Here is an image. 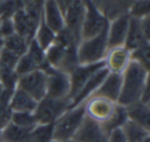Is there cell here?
Listing matches in <instances>:
<instances>
[{
	"mask_svg": "<svg viewBox=\"0 0 150 142\" xmlns=\"http://www.w3.org/2000/svg\"><path fill=\"white\" fill-rule=\"evenodd\" d=\"M148 71L139 63L131 60L122 73V84L117 104L123 107L139 102L148 87Z\"/></svg>",
	"mask_w": 150,
	"mask_h": 142,
	"instance_id": "obj_1",
	"label": "cell"
},
{
	"mask_svg": "<svg viewBox=\"0 0 150 142\" xmlns=\"http://www.w3.org/2000/svg\"><path fill=\"white\" fill-rule=\"evenodd\" d=\"M107 31H108V26L95 37L80 41L77 46L78 64H94L104 61L108 52Z\"/></svg>",
	"mask_w": 150,
	"mask_h": 142,
	"instance_id": "obj_2",
	"label": "cell"
},
{
	"mask_svg": "<svg viewBox=\"0 0 150 142\" xmlns=\"http://www.w3.org/2000/svg\"><path fill=\"white\" fill-rule=\"evenodd\" d=\"M86 116V102L69 108L54 123V140L72 139Z\"/></svg>",
	"mask_w": 150,
	"mask_h": 142,
	"instance_id": "obj_3",
	"label": "cell"
},
{
	"mask_svg": "<svg viewBox=\"0 0 150 142\" xmlns=\"http://www.w3.org/2000/svg\"><path fill=\"white\" fill-rule=\"evenodd\" d=\"M70 107V101L68 99H52L44 97L38 101L37 106L34 111L38 124H54L65 111Z\"/></svg>",
	"mask_w": 150,
	"mask_h": 142,
	"instance_id": "obj_4",
	"label": "cell"
},
{
	"mask_svg": "<svg viewBox=\"0 0 150 142\" xmlns=\"http://www.w3.org/2000/svg\"><path fill=\"white\" fill-rule=\"evenodd\" d=\"M47 76L46 82V97L52 99H68L70 93V80L69 74L63 71L47 67L43 70Z\"/></svg>",
	"mask_w": 150,
	"mask_h": 142,
	"instance_id": "obj_5",
	"label": "cell"
},
{
	"mask_svg": "<svg viewBox=\"0 0 150 142\" xmlns=\"http://www.w3.org/2000/svg\"><path fill=\"white\" fill-rule=\"evenodd\" d=\"M47 76L43 70H34L30 73L19 77L17 88L29 94L36 101H40L46 96Z\"/></svg>",
	"mask_w": 150,
	"mask_h": 142,
	"instance_id": "obj_6",
	"label": "cell"
},
{
	"mask_svg": "<svg viewBox=\"0 0 150 142\" xmlns=\"http://www.w3.org/2000/svg\"><path fill=\"white\" fill-rule=\"evenodd\" d=\"M108 24L109 23L104 16L101 15L98 9L90 1H88L86 5V11H84L81 31H80L81 41L90 39L100 34L108 26Z\"/></svg>",
	"mask_w": 150,
	"mask_h": 142,
	"instance_id": "obj_7",
	"label": "cell"
},
{
	"mask_svg": "<svg viewBox=\"0 0 150 142\" xmlns=\"http://www.w3.org/2000/svg\"><path fill=\"white\" fill-rule=\"evenodd\" d=\"M105 67V61H101L94 64L86 65H77L70 73H69V80H70V93H69V101H72L76 95L78 94L82 87L84 86L88 78L96 72L97 70Z\"/></svg>",
	"mask_w": 150,
	"mask_h": 142,
	"instance_id": "obj_8",
	"label": "cell"
},
{
	"mask_svg": "<svg viewBox=\"0 0 150 142\" xmlns=\"http://www.w3.org/2000/svg\"><path fill=\"white\" fill-rule=\"evenodd\" d=\"M72 139L77 142H107L108 134L104 130L102 124L94 121L86 114Z\"/></svg>",
	"mask_w": 150,
	"mask_h": 142,
	"instance_id": "obj_9",
	"label": "cell"
},
{
	"mask_svg": "<svg viewBox=\"0 0 150 142\" xmlns=\"http://www.w3.org/2000/svg\"><path fill=\"white\" fill-rule=\"evenodd\" d=\"M117 103L102 97L92 96L86 101V114L98 123H105L114 113Z\"/></svg>",
	"mask_w": 150,
	"mask_h": 142,
	"instance_id": "obj_10",
	"label": "cell"
},
{
	"mask_svg": "<svg viewBox=\"0 0 150 142\" xmlns=\"http://www.w3.org/2000/svg\"><path fill=\"white\" fill-rule=\"evenodd\" d=\"M84 11H86V7L80 0H71L69 1V3H67L66 11L64 13L65 27L70 30L78 44L81 41L80 31H81Z\"/></svg>",
	"mask_w": 150,
	"mask_h": 142,
	"instance_id": "obj_11",
	"label": "cell"
},
{
	"mask_svg": "<svg viewBox=\"0 0 150 142\" xmlns=\"http://www.w3.org/2000/svg\"><path fill=\"white\" fill-rule=\"evenodd\" d=\"M11 20H13L16 34L24 37L29 42L34 39L36 29L41 19H36L32 17L25 11V9H22L13 13Z\"/></svg>",
	"mask_w": 150,
	"mask_h": 142,
	"instance_id": "obj_12",
	"label": "cell"
},
{
	"mask_svg": "<svg viewBox=\"0 0 150 142\" xmlns=\"http://www.w3.org/2000/svg\"><path fill=\"white\" fill-rule=\"evenodd\" d=\"M110 71L106 68V66L103 67V68L99 69L88 78V82L84 84V86L82 87L81 90L78 92V94L73 98V100L70 102V107L69 108H72V107L77 106V105L84 103L88 100L90 97L93 96L95 92L99 89V87L101 86L104 80L106 78V76L109 74Z\"/></svg>",
	"mask_w": 150,
	"mask_h": 142,
	"instance_id": "obj_13",
	"label": "cell"
},
{
	"mask_svg": "<svg viewBox=\"0 0 150 142\" xmlns=\"http://www.w3.org/2000/svg\"><path fill=\"white\" fill-rule=\"evenodd\" d=\"M129 16L123 15L108 24V31H107L108 50L118 46H125L127 29H129Z\"/></svg>",
	"mask_w": 150,
	"mask_h": 142,
	"instance_id": "obj_14",
	"label": "cell"
},
{
	"mask_svg": "<svg viewBox=\"0 0 150 142\" xmlns=\"http://www.w3.org/2000/svg\"><path fill=\"white\" fill-rule=\"evenodd\" d=\"M105 66L110 72L122 73L131 62V52L125 46H118L108 50L104 59Z\"/></svg>",
	"mask_w": 150,
	"mask_h": 142,
	"instance_id": "obj_15",
	"label": "cell"
},
{
	"mask_svg": "<svg viewBox=\"0 0 150 142\" xmlns=\"http://www.w3.org/2000/svg\"><path fill=\"white\" fill-rule=\"evenodd\" d=\"M121 84H122V74L109 72L104 82L101 84L98 90L93 94V96L102 97L114 103H117L119 95H120Z\"/></svg>",
	"mask_w": 150,
	"mask_h": 142,
	"instance_id": "obj_16",
	"label": "cell"
},
{
	"mask_svg": "<svg viewBox=\"0 0 150 142\" xmlns=\"http://www.w3.org/2000/svg\"><path fill=\"white\" fill-rule=\"evenodd\" d=\"M42 19L56 34L65 28L64 13L54 0L44 1L42 7Z\"/></svg>",
	"mask_w": 150,
	"mask_h": 142,
	"instance_id": "obj_17",
	"label": "cell"
},
{
	"mask_svg": "<svg viewBox=\"0 0 150 142\" xmlns=\"http://www.w3.org/2000/svg\"><path fill=\"white\" fill-rule=\"evenodd\" d=\"M146 44H149V39L146 37L143 32L142 19L129 17V29H127L125 46L129 52H132Z\"/></svg>",
	"mask_w": 150,
	"mask_h": 142,
	"instance_id": "obj_18",
	"label": "cell"
},
{
	"mask_svg": "<svg viewBox=\"0 0 150 142\" xmlns=\"http://www.w3.org/2000/svg\"><path fill=\"white\" fill-rule=\"evenodd\" d=\"M37 101L23 90L17 88L13 91L9 102V108L13 112H31L35 111Z\"/></svg>",
	"mask_w": 150,
	"mask_h": 142,
	"instance_id": "obj_19",
	"label": "cell"
},
{
	"mask_svg": "<svg viewBox=\"0 0 150 142\" xmlns=\"http://www.w3.org/2000/svg\"><path fill=\"white\" fill-rule=\"evenodd\" d=\"M127 119L149 130V105L136 102L125 107Z\"/></svg>",
	"mask_w": 150,
	"mask_h": 142,
	"instance_id": "obj_20",
	"label": "cell"
},
{
	"mask_svg": "<svg viewBox=\"0 0 150 142\" xmlns=\"http://www.w3.org/2000/svg\"><path fill=\"white\" fill-rule=\"evenodd\" d=\"M0 142H32L30 132L9 123L0 131Z\"/></svg>",
	"mask_w": 150,
	"mask_h": 142,
	"instance_id": "obj_21",
	"label": "cell"
},
{
	"mask_svg": "<svg viewBox=\"0 0 150 142\" xmlns=\"http://www.w3.org/2000/svg\"><path fill=\"white\" fill-rule=\"evenodd\" d=\"M127 142H143L150 136L149 130L127 119L121 127Z\"/></svg>",
	"mask_w": 150,
	"mask_h": 142,
	"instance_id": "obj_22",
	"label": "cell"
},
{
	"mask_svg": "<svg viewBox=\"0 0 150 142\" xmlns=\"http://www.w3.org/2000/svg\"><path fill=\"white\" fill-rule=\"evenodd\" d=\"M34 39H35V41L39 44V46L43 50H47L54 43V39H56V33L44 23L43 19H42V16H41V20H40L39 24H38L37 29H36Z\"/></svg>",
	"mask_w": 150,
	"mask_h": 142,
	"instance_id": "obj_23",
	"label": "cell"
},
{
	"mask_svg": "<svg viewBox=\"0 0 150 142\" xmlns=\"http://www.w3.org/2000/svg\"><path fill=\"white\" fill-rule=\"evenodd\" d=\"M28 45L29 41L16 33L3 39V48L11 50L18 57H22L27 53Z\"/></svg>",
	"mask_w": 150,
	"mask_h": 142,
	"instance_id": "obj_24",
	"label": "cell"
},
{
	"mask_svg": "<svg viewBox=\"0 0 150 142\" xmlns=\"http://www.w3.org/2000/svg\"><path fill=\"white\" fill-rule=\"evenodd\" d=\"M127 121V115L125 107L117 104L114 113L112 114V116H111L108 121L103 123L102 126H103V128H104L105 131H106V133L109 135L112 131L122 127L123 124H125Z\"/></svg>",
	"mask_w": 150,
	"mask_h": 142,
	"instance_id": "obj_25",
	"label": "cell"
},
{
	"mask_svg": "<svg viewBox=\"0 0 150 142\" xmlns=\"http://www.w3.org/2000/svg\"><path fill=\"white\" fill-rule=\"evenodd\" d=\"M32 142H52L54 140V124H38L30 132Z\"/></svg>",
	"mask_w": 150,
	"mask_h": 142,
	"instance_id": "obj_26",
	"label": "cell"
},
{
	"mask_svg": "<svg viewBox=\"0 0 150 142\" xmlns=\"http://www.w3.org/2000/svg\"><path fill=\"white\" fill-rule=\"evenodd\" d=\"M11 123L29 132H31L38 125L35 115L31 112H13Z\"/></svg>",
	"mask_w": 150,
	"mask_h": 142,
	"instance_id": "obj_27",
	"label": "cell"
},
{
	"mask_svg": "<svg viewBox=\"0 0 150 142\" xmlns=\"http://www.w3.org/2000/svg\"><path fill=\"white\" fill-rule=\"evenodd\" d=\"M37 69H39V68H38V66L35 64V62H34L27 54H25L19 58L17 66H16V68H15V72L19 77H21V76L26 75V74L30 73L32 71L37 70Z\"/></svg>",
	"mask_w": 150,
	"mask_h": 142,
	"instance_id": "obj_28",
	"label": "cell"
},
{
	"mask_svg": "<svg viewBox=\"0 0 150 142\" xmlns=\"http://www.w3.org/2000/svg\"><path fill=\"white\" fill-rule=\"evenodd\" d=\"M19 58L11 50L2 48L0 50V70H15Z\"/></svg>",
	"mask_w": 150,
	"mask_h": 142,
	"instance_id": "obj_29",
	"label": "cell"
},
{
	"mask_svg": "<svg viewBox=\"0 0 150 142\" xmlns=\"http://www.w3.org/2000/svg\"><path fill=\"white\" fill-rule=\"evenodd\" d=\"M131 60L139 63L140 65L145 67L147 70H149V62H150L149 44H146V45H143L141 48L132 50Z\"/></svg>",
	"mask_w": 150,
	"mask_h": 142,
	"instance_id": "obj_30",
	"label": "cell"
},
{
	"mask_svg": "<svg viewBox=\"0 0 150 142\" xmlns=\"http://www.w3.org/2000/svg\"><path fill=\"white\" fill-rule=\"evenodd\" d=\"M148 16H149V1L148 0H141V1H138L136 4H134L129 17L143 19Z\"/></svg>",
	"mask_w": 150,
	"mask_h": 142,
	"instance_id": "obj_31",
	"label": "cell"
},
{
	"mask_svg": "<svg viewBox=\"0 0 150 142\" xmlns=\"http://www.w3.org/2000/svg\"><path fill=\"white\" fill-rule=\"evenodd\" d=\"M15 33L16 31L11 18H0V38L4 39Z\"/></svg>",
	"mask_w": 150,
	"mask_h": 142,
	"instance_id": "obj_32",
	"label": "cell"
},
{
	"mask_svg": "<svg viewBox=\"0 0 150 142\" xmlns=\"http://www.w3.org/2000/svg\"><path fill=\"white\" fill-rule=\"evenodd\" d=\"M13 111L11 110L8 105L0 104V131L11 123V117Z\"/></svg>",
	"mask_w": 150,
	"mask_h": 142,
	"instance_id": "obj_33",
	"label": "cell"
},
{
	"mask_svg": "<svg viewBox=\"0 0 150 142\" xmlns=\"http://www.w3.org/2000/svg\"><path fill=\"white\" fill-rule=\"evenodd\" d=\"M107 142H127L125 134H123L121 128L112 131L108 135V141Z\"/></svg>",
	"mask_w": 150,
	"mask_h": 142,
	"instance_id": "obj_34",
	"label": "cell"
},
{
	"mask_svg": "<svg viewBox=\"0 0 150 142\" xmlns=\"http://www.w3.org/2000/svg\"><path fill=\"white\" fill-rule=\"evenodd\" d=\"M44 1H45V0H32V2H33L35 5H37V6L41 9H42V7H43Z\"/></svg>",
	"mask_w": 150,
	"mask_h": 142,
	"instance_id": "obj_35",
	"label": "cell"
},
{
	"mask_svg": "<svg viewBox=\"0 0 150 142\" xmlns=\"http://www.w3.org/2000/svg\"><path fill=\"white\" fill-rule=\"evenodd\" d=\"M52 142H77L73 139H69V140H52Z\"/></svg>",
	"mask_w": 150,
	"mask_h": 142,
	"instance_id": "obj_36",
	"label": "cell"
},
{
	"mask_svg": "<svg viewBox=\"0 0 150 142\" xmlns=\"http://www.w3.org/2000/svg\"><path fill=\"white\" fill-rule=\"evenodd\" d=\"M143 142H149V137H148V138H146V139L144 140Z\"/></svg>",
	"mask_w": 150,
	"mask_h": 142,
	"instance_id": "obj_37",
	"label": "cell"
}]
</instances>
